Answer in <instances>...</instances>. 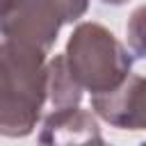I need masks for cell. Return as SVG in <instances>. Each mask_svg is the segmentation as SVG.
Masks as SVG:
<instances>
[{
    "label": "cell",
    "instance_id": "cell-7",
    "mask_svg": "<svg viewBox=\"0 0 146 146\" xmlns=\"http://www.w3.org/2000/svg\"><path fill=\"white\" fill-rule=\"evenodd\" d=\"M128 43L135 55L146 57V5L137 7L128 18Z\"/></svg>",
    "mask_w": 146,
    "mask_h": 146
},
{
    "label": "cell",
    "instance_id": "cell-1",
    "mask_svg": "<svg viewBox=\"0 0 146 146\" xmlns=\"http://www.w3.org/2000/svg\"><path fill=\"white\" fill-rule=\"evenodd\" d=\"M48 52L2 39L0 43V135H30L48 103Z\"/></svg>",
    "mask_w": 146,
    "mask_h": 146
},
{
    "label": "cell",
    "instance_id": "cell-4",
    "mask_svg": "<svg viewBox=\"0 0 146 146\" xmlns=\"http://www.w3.org/2000/svg\"><path fill=\"white\" fill-rule=\"evenodd\" d=\"M91 110L112 128L146 130V78L130 73L116 89L94 94Z\"/></svg>",
    "mask_w": 146,
    "mask_h": 146
},
{
    "label": "cell",
    "instance_id": "cell-2",
    "mask_svg": "<svg viewBox=\"0 0 146 146\" xmlns=\"http://www.w3.org/2000/svg\"><path fill=\"white\" fill-rule=\"evenodd\" d=\"M64 59L73 80L91 96L116 89L132 71V55L98 23H80L73 30Z\"/></svg>",
    "mask_w": 146,
    "mask_h": 146
},
{
    "label": "cell",
    "instance_id": "cell-8",
    "mask_svg": "<svg viewBox=\"0 0 146 146\" xmlns=\"http://www.w3.org/2000/svg\"><path fill=\"white\" fill-rule=\"evenodd\" d=\"M9 5H11V0H0V18H2V14L9 9Z\"/></svg>",
    "mask_w": 146,
    "mask_h": 146
},
{
    "label": "cell",
    "instance_id": "cell-9",
    "mask_svg": "<svg viewBox=\"0 0 146 146\" xmlns=\"http://www.w3.org/2000/svg\"><path fill=\"white\" fill-rule=\"evenodd\" d=\"M105 5H123V2H128V0H103Z\"/></svg>",
    "mask_w": 146,
    "mask_h": 146
},
{
    "label": "cell",
    "instance_id": "cell-6",
    "mask_svg": "<svg viewBox=\"0 0 146 146\" xmlns=\"http://www.w3.org/2000/svg\"><path fill=\"white\" fill-rule=\"evenodd\" d=\"M82 100V87L68 73L64 55H55L48 62V103L52 110L73 107Z\"/></svg>",
    "mask_w": 146,
    "mask_h": 146
},
{
    "label": "cell",
    "instance_id": "cell-3",
    "mask_svg": "<svg viewBox=\"0 0 146 146\" xmlns=\"http://www.w3.org/2000/svg\"><path fill=\"white\" fill-rule=\"evenodd\" d=\"M89 0H11L0 18V36L48 52L62 25L82 18Z\"/></svg>",
    "mask_w": 146,
    "mask_h": 146
},
{
    "label": "cell",
    "instance_id": "cell-5",
    "mask_svg": "<svg viewBox=\"0 0 146 146\" xmlns=\"http://www.w3.org/2000/svg\"><path fill=\"white\" fill-rule=\"evenodd\" d=\"M39 141L41 144H84V141L103 144V135L94 114L82 110L80 105H73V107L50 110V114L43 119Z\"/></svg>",
    "mask_w": 146,
    "mask_h": 146
}]
</instances>
